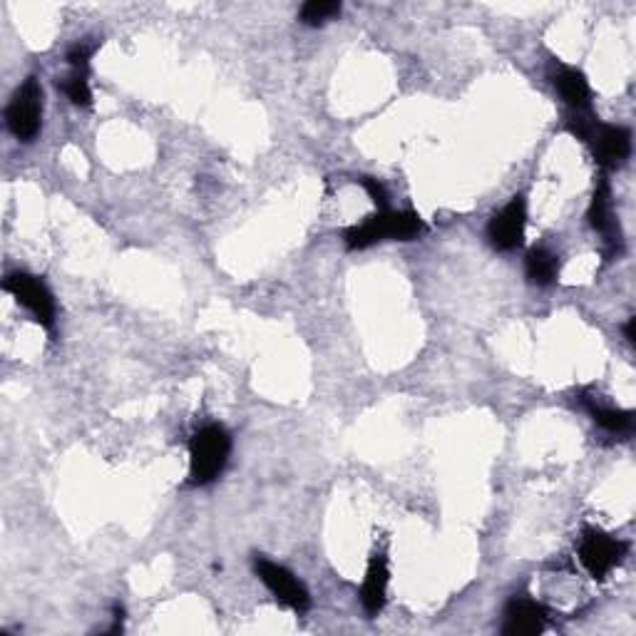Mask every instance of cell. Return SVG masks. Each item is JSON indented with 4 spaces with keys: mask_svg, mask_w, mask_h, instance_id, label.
Returning <instances> with one entry per match:
<instances>
[{
    "mask_svg": "<svg viewBox=\"0 0 636 636\" xmlns=\"http://www.w3.org/2000/svg\"><path fill=\"white\" fill-rule=\"evenodd\" d=\"M589 224L604 234L612 229V194H609L607 182L599 184L597 192H594L592 207H589Z\"/></svg>",
    "mask_w": 636,
    "mask_h": 636,
    "instance_id": "13",
    "label": "cell"
},
{
    "mask_svg": "<svg viewBox=\"0 0 636 636\" xmlns=\"http://www.w3.org/2000/svg\"><path fill=\"white\" fill-rule=\"evenodd\" d=\"M388 579H391V569H388L386 552H376L368 562V572L361 587V602L368 614H378L386 604Z\"/></svg>",
    "mask_w": 636,
    "mask_h": 636,
    "instance_id": "9",
    "label": "cell"
},
{
    "mask_svg": "<svg viewBox=\"0 0 636 636\" xmlns=\"http://www.w3.org/2000/svg\"><path fill=\"white\" fill-rule=\"evenodd\" d=\"M547 609L540 602L527 597H515L505 609L502 634L507 636H535L545 632Z\"/></svg>",
    "mask_w": 636,
    "mask_h": 636,
    "instance_id": "7",
    "label": "cell"
},
{
    "mask_svg": "<svg viewBox=\"0 0 636 636\" xmlns=\"http://www.w3.org/2000/svg\"><path fill=\"white\" fill-rule=\"evenodd\" d=\"M594 159L602 167H619L629 155H632V132L627 127L617 125H599L592 140Z\"/></svg>",
    "mask_w": 636,
    "mask_h": 636,
    "instance_id": "8",
    "label": "cell"
},
{
    "mask_svg": "<svg viewBox=\"0 0 636 636\" xmlns=\"http://www.w3.org/2000/svg\"><path fill=\"white\" fill-rule=\"evenodd\" d=\"M232 453V438L222 425H207L189 443V477L194 485L217 480Z\"/></svg>",
    "mask_w": 636,
    "mask_h": 636,
    "instance_id": "1",
    "label": "cell"
},
{
    "mask_svg": "<svg viewBox=\"0 0 636 636\" xmlns=\"http://www.w3.org/2000/svg\"><path fill=\"white\" fill-rule=\"evenodd\" d=\"M254 569L256 574H259L261 582H264L266 587H269V592L274 594L276 602H281L284 607L294 609V612L299 614H304L306 609L311 607L309 592H306L304 584H301L289 569L281 567V564L269 562V559L264 557H256Z\"/></svg>",
    "mask_w": 636,
    "mask_h": 636,
    "instance_id": "5",
    "label": "cell"
},
{
    "mask_svg": "<svg viewBox=\"0 0 636 636\" xmlns=\"http://www.w3.org/2000/svg\"><path fill=\"white\" fill-rule=\"evenodd\" d=\"M559 276V259L547 249H532L527 254V279L537 286H550Z\"/></svg>",
    "mask_w": 636,
    "mask_h": 636,
    "instance_id": "12",
    "label": "cell"
},
{
    "mask_svg": "<svg viewBox=\"0 0 636 636\" xmlns=\"http://www.w3.org/2000/svg\"><path fill=\"white\" fill-rule=\"evenodd\" d=\"M40 112H43V90H40L38 80L28 78L23 87H18V92L10 100L8 112H5L10 132L18 140L33 142L40 132Z\"/></svg>",
    "mask_w": 636,
    "mask_h": 636,
    "instance_id": "2",
    "label": "cell"
},
{
    "mask_svg": "<svg viewBox=\"0 0 636 636\" xmlns=\"http://www.w3.org/2000/svg\"><path fill=\"white\" fill-rule=\"evenodd\" d=\"M634 326H636V318H629L627 326H624V336H627L629 343H634Z\"/></svg>",
    "mask_w": 636,
    "mask_h": 636,
    "instance_id": "18",
    "label": "cell"
},
{
    "mask_svg": "<svg viewBox=\"0 0 636 636\" xmlns=\"http://www.w3.org/2000/svg\"><path fill=\"white\" fill-rule=\"evenodd\" d=\"M63 90H65V95L70 97V102H73V105L87 107L92 102V90H90V85H87L85 73H80V70L73 75V78L65 80Z\"/></svg>",
    "mask_w": 636,
    "mask_h": 636,
    "instance_id": "16",
    "label": "cell"
},
{
    "mask_svg": "<svg viewBox=\"0 0 636 636\" xmlns=\"http://www.w3.org/2000/svg\"><path fill=\"white\" fill-rule=\"evenodd\" d=\"M559 95H562V100L567 102L569 107H574V110H582V107L589 105V97H592V90H589V82L587 78H584L579 70H562V73L557 75L555 80Z\"/></svg>",
    "mask_w": 636,
    "mask_h": 636,
    "instance_id": "11",
    "label": "cell"
},
{
    "mask_svg": "<svg viewBox=\"0 0 636 636\" xmlns=\"http://www.w3.org/2000/svg\"><path fill=\"white\" fill-rule=\"evenodd\" d=\"M627 555V542L602 530H584L579 542V559L594 579H604Z\"/></svg>",
    "mask_w": 636,
    "mask_h": 636,
    "instance_id": "3",
    "label": "cell"
},
{
    "mask_svg": "<svg viewBox=\"0 0 636 636\" xmlns=\"http://www.w3.org/2000/svg\"><path fill=\"white\" fill-rule=\"evenodd\" d=\"M336 15H341V3H336V0H309L301 8V23L323 25Z\"/></svg>",
    "mask_w": 636,
    "mask_h": 636,
    "instance_id": "15",
    "label": "cell"
},
{
    "mask_svg": "<svg viewBox=\"0 0 636 636\" xmlns=\"http://www.w3.org/2000/svg\"><path fill=\"white\" fill-rule=\"evenodd\" d=\"M361 184H363V187H366V192L371 194V199L378 204V207H381V212H383V209L388 207V192H386V187H383V184L378 182V179H373V177H363Z\"/></svg>",
    "mask_w": 636,
    "mask_h": 636,
    "instance_id": "17",
    "label": "cell"
},
{
    "mask_svg": "<svg viewBox=\"0 0 636 636\" xmlns=\"http://www.w3.org/2000/svg\"><path fill=\"white\" fill-rule=\"evenodd\" d=\"M527 224V204L522 197H515L500 214H495L487 227V239L497 251H512L522 244Z\"/></svg>",
    "mask_w": 636,
    "mask_h": 636,
    "instance_id": "6",
    "label": "cell"
},
{
    "mask_svg": "<svg viewBox=\"0 0 636 636\" xmlns=\"http://www.w3.org/2000/svg\"><path fill=\"white\" fill-rule=\"evenodd\" d=\"M589 413L594 415L597 425H602L604 430H612V433H624V430L632 428V413L629 410H614V408H602L594 400H587Z\"/></svg>",
    "mask_w": 636,
    "mask_h": 636,
    "instance_id": "14",
    "label": "cell"
},
{
    "mask_svg": "<svg viewBox=\"0 0 636 636\" xmlns=\"http://www.w3.org/2000/svg\"><path fill=\"white\" fill-rule=\"evenodd\" d=\"M3 289L8 291V294H13L15 301L35 316V321L43 323L45 328L55 326V299L53 294H50L48 286H45L38 276L18 271V274H10L8 279L3 281Z\"/></svg>",
    "mask_w": 636,
    "mask_h": 636,
    "instance_id": "4",
    "label": "cell"
},
{
    "mask_svg": "<svg viewBox=\"0 0 636 636\" xmlns=\"http://www.w3.org/2000/svg\"><path fill=\"white\" fill-rule=\"evenodd\" d=\"M378 224H381L383 239H398V241H413L420 234H425V222L415 212H378Z\"/></svg>",
    "mask_w": 636,
    "mask_h": 636,
    "instance_id": "10",
    "label": "cell"
}]
</instances>
